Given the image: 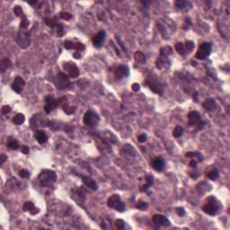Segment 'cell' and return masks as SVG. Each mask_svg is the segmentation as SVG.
Wrapping results in <instances>:
<instances>
[{
    "label": "cell",
    "mask_w": 230,
    "mask_h": 230,
    "mask_svg": "<svg viewBox=\"0 0 230 230\" xmlns=\"http://www.w3.org/2000/svg\"><path fill=\"white\" fill-rule=\"evenodd\" d=\"M145 84L155 95L163 96L164 91H165V86H164L163 83L160 81V79L158 78L157 76H155L154 74L148 76V77L146 78Z\"/></svg>",
    "instance_id": "6da1fadb"
},
{
    "label": "cell",
    "mask_w": 230,
    "mask_h": 230,
    "mask_svg": "<svg viewBox=\"0 0 230 230\" xmlns=\"http://www.w3.org/2000/svg\"><path fill=\"white\" fill-rule=\"evenodd\" d=\"M38 179L41 186L51 187L57 182V174L52 170L44 169L40 172Z\"/></svg>",
    "instance_id": "7a4b0ae2"
},
{
    "label": "cell",
    "mask_w": 230,
    "mask_h": 230,
    "mask_svg": "<svg viewBox=\"0 0 230 230\" xmlns=\"http://www.w3.org/2000/svg\"><path fill=\"white\" fill-rule=\"evenodd\" d=\"M219 209V204L218 200L213 197V196H210L209 198H207L206 200V203L203 205L202 207V211L203 212H205L206 214L210 215V216H214L218 213Z\"/></svg>",
    "instance_id": "3957f363"
},
{
    "label": "cell",
    "mask_w": 230,
    "mask_h": 230,
    "mask_svg": "<svg viewBox=\"0 0 230 230\" xmlns=\"http://www.w3.org/2000/svg\"><path fill=\"white\" fill-rule=\"evenodd\" d=\"M67 98L66 97H60L58 99H54L52 96H48L45 97V107H44V111L46 112V113H51L53 110H55L58 106H62L63 103L65 102Z\"/></svg>",
    "instance_id": "277c9868"
},
{
    "label": "cell",
    "mask_w": 230,
    "mask_h": 230,
    "mask_svg": "<svg viewBox=\"0 0 230 230\" xmlns=\"http://www.w3.org/2000/svg\"><path fill=\"white\" fill-rule=\"evenodd\" d=\"M107 205H108V207L113 209L115 211H119V212H123V211H125V210H126L125 203L121 200L120 195H118V194L112 195L107 200Z\"/></svg>",
    "instance_id": "5b68a950"
},
{
    "label": "cell",
    "mask_w": 230,
    "mask_h": 230,
    "mask_svg": "<svg viewBox=\"0 0 230 230\" xmlns=\"http://www.w3.org/2000/svg\"><path fill=\"white\" fill-rule=\"evenodd\" d=\"M16 40L17 44L21 48H23V49L27 48L30 45V42H31L29 32L24 30V29H20L19 31L17 32Z\"/></svg>",
    "instance_id": "8992f818"
},
{
    "label": "cell",
    "mask_w": 230,
    "mask_h": 230,
    "mask_svg": "<svg viewBox=\"0 0 230 230\" xmlns=\"http://www.w3.org/2000/svg\"><path fill=\"white\" fill-rule=\"evenodd\" d=\"M100 120V117L94 111H87L83 118V121L85 125L90 127V128H95L97 126L98 122Z\"/></svg>",
    "instance_id": "52a82bcc"
},
{
    "label": "cell",
    "mask_w": 230,
    "mask_h": 230,
    "mask_svg": "<svg viewBox=\"0 0 230 230\" xmlns=\"http://www.w3.org/2000/svg\"><path fill=\"white\" fill-rule=\"evenodd\" d=\"M211 49H212V45L211 42H202L200 45L199 50L195 54V58L200 60L207 58L211 55Z\"/></svg>",
    "instance_id": "ba28073f"
},
{
    "label": "cell",
    "mask_w": 230,
    "mask_h": 230,
    "mask_svg": "<svg viewBox=\"0 0 230 230\" xmlns=\"http://www.w3.org/2000/svg\"><path fill=\"white\" fill-rule=\"evenodd\" d=\"M56 86L58 89L59 90H64L67 89L69 85H71V83L69 81L68 76L63 72H59L58 73L57 77H56Z\"/></svg>",
    "instance_id": "9c48e42d"
},
{
    "label": "cell",
    "mask_w": 230,
    "mask_h": 230,
    "mask_svg": "<svg viewBox=\"0 0 230 230\" xmlns=\"http://www.w3.org/2000/svg\"><path fill=\"white\" fill-rule=\"evenodd\" d=\"M188 120H189V124L191 126H198L199 130L202 129L205 124L204 121L201 120V116L200 114V113L197 111H192L191 113H189Z\"/></svg>",
    "instance_id": "30bf717a"
},
{
    "label": "cell",
    "mask_w": 230,
    "mask_h": 230,
    "mask_svg": "<svg viewBox=\"0 0 230 230\" xmlns=\"http://www.w3.org/2000/svg\"><path fill=\"white\" fill-rule=\"evenodd\" d=\"M64 70L68 74V76L72 78H76L79 76V69L75 63L72 62H65L63 64Z\"/></svg>",
    "instance_id": "8fae6325"
},
{
    "label": "cell",
    "mask_w": 230,
    "mask_h": 230,
    "mask_svg": "<svg viewBox=\"0 0 230 230\" xmlns=\"http://www.w3.org/2000/svg\"><path fill=\"white\" fill-rule=\"evenodd\" d=\"M114 73V77L116 79L120 80L124 77H129L130 75V68L126 65H120L118 66L113 71Z\"/></svg>",
    "instance_id": "7c38bea8"
},
{
    "label": "cell",
    "mask_w": 230,
    "mask_h": 230,
    "mask_svg": "<svg viewBox=\"0 0 230 230\" xmlns=\"http://www.w3.org/2000/svg\"><path fill=\"white\" fill-rule=\"evenodd\" d=\"M153 223L157 227H170L171 223L170 220L164 215L161 214H155L152 218Z\"/></svg>",
    "instance_id": "4fadbf2b"
},
{
    "label": "cell",
    "mask_w": 230,
    "mask_h": 230,
    "mask_svg": "<svg viewBox=\"0 0 230 230\" xmlns=\"http://www.w3.org/2000/svg\"><path fill=\"white\" fill-rule=\"evenodd\" d=\"M170 65H171V62H170L169 58H168V57H166V56L160 55L159 57L157 58V59L155 61V67H156L157 69H160V70L169 68Z\"/></svg>",
    "instance_id": "5bb4252c"
},
{
    "label": "cell",
    "mask_w": 230,
    "mask_h": 230,
    "mask_svg": "<svg viewBox=\"0 0 230 230\" xmlns=\"http://www.w3.org/2000/svg\"><path fill=\"white\" fill-rule=\"evenodd\" d=\"M105 32L104 31H100L96 33V35L92 39L93 45L96 48H101L103 45V42L105 40Z\"/></svg>",
    "instance_id": "9a60e30c"
},
{
    "label": "cell",
    "mask_w": 230,
    "mask_h": 230,
    "mask_svg": "<svg viewBox=\"0 0 230 230\" xmlns=\"http://www.w3.org/2000/svg\"><path fill=\"white\" fill-rule=\"evenodd\" d=\"M25 85V81L21 77H16L13 84H12V89L16 93L20 95L23 91V86Z\"/></svg>",
    "instance_id": "2e32d148"
},
{
    "label": "cell",
    "mask_w": 230,
    "mask_h": 230,
    "mask_svg": "<svg viewBox=\"0 0 230 230\" xmlns=\"http://www.w3.org/2000/svg\"><path fill=\"white\" fill-rule=\"evenodd\" d=\"M63 45L67 50H77V51L85 50V45L81 42H74L72 40H65L63 42Z\"/></svg>",
    "instance_id": "e0dca14e"
},
{
    "label": "cell",
    "mask_w": 230,
    "mask_h": 230,
    "mask_svg": "<svg viewBox=\"0 0 230 230\" xmlns=\"http://www.w3.org/2000/svg\"><path fill=\"white\" fill-rule=\"evenodd\" d=\"M151 166L153 167V169H155V171L157 172H161L165 169V166H166V161L164 158L160 157V156H157V157H155L151 163Z\"/></svg>",
    "instance_id": "ac0fdd59"
},
{
    "label": "cell",
    "mask_w": 230,
    "mask_h": 230,
    "mask_svg": "<svg viewBox=\"0 0 230 230\" xmlns=\"http://www.w3.org/2000/svg\"><path fill=\"white\" fill-rule=\"evenodd\" d=\"M80 177H81V179H82V182L84 183V184H85L86 187L90 188V189L93 190V191H96V190L98 189V184L96 183V181H95L94 179H92L91 177L85 176V175H80Z\"/></svg>",
    "instance_id": "d6986e66"
},
{
    "label": "cell",
    "mask_w": 230,
    "mask_h": 230,
    "mask_svg": "<svg viewBox=\"0 0 230 230\" xmlns=\"http://www.w3.org/2000/svg\"><path fill=\"white\" fill-rule=\"evenodd\" d=\"M202 106L205 110L209 111V112H212L217 108V103L215 102L214 99H206L203 103H202Z\"/></svg>",
    "instance_id": "ffe728a7"
},
{
    "label": "cell",
    "mask_w": 230,
    "mask_h": 230,
    "mask_svg": "<svg viewBox=\"0 0 230 230\" xmlns=\"http://www.w3.org/2000/svg\"><path fill=\"white\" fill-rule=\"evenodd\" d=\"M23 210L24 211H29L33 215L37 214V213H39V211H40L38 208H36L32 201H26L23 204Z\"/></svg>",
    "instance_id": "44dd1931"
},
{
    "label": "cell",
    "mask_w": 230,
    "mask_h": 230,
    "mask_svg": "<svg viewBox=\"0 0 230 230\" xmlns=\"http://www.w3.org/2000/svg\"><path fill=\"white\" fill-rule=\"evenodd\" d=\"M153 182H154V177L153 175H151V174H148V175H147V177H146V183L145 184H143L140 188H139V190H140V192H147L150 187H151V185L153 184Z\"/></svg>",
    "instance_id": "7402d4cb"
},
{
    "label": "cell",
    "mask_w": 230,
    "mask_h": 230,
    "mask_svg": "<svg viewBox=\"0 0 230 230\" xmlns=\"http://www.w3.org/2000/svg\"><path fill=\"white\" fill-rule=\"evenodd\" d=\"M11 65H12V62L8 58H3L0 61V71H1V73H5V71L7 68H9L11 67Z\"/></svg>",
    "instance_id": "603a6c76"
},
{
    "label": "cell",
    "mask_w": 230,
    "mask_h": 230,
    "mask_svg": "<svg viewBox=\"0 0 230 230\" xmlns=\"http://www.w3.org/2000/svg\"><path fill=\"white\" fill-rule=\"evenodd\" d=\"M35 138L40 144H44L48 141V136L42 131H38L35 133Z\"/></svg>",
    "instance_id": "cb8c5ba5"
},
{
    "label": "cell",
    "mask_w": 230,
    "mask_h": 230,
    "mask_svg": "<svg viewBox=\"0 0 230 230\" xmlns=\"http://www.w3.org/2000/svg\"><path fill=\"white\" fill-rule=\"evenodd\" d=\"M6 145H7V147H8L10 149H13V150H16V149L19 148V142H18L16 139L12 138H10L8 139Z\"/></svg>",
    "instance_id": "d4e9b609"
},
{
    "label": "cell",
    "mask_w": 230,
    "mask_h": 230,
    "mask_svg": "<svg viewBox=\"0 0 230 230\" xmlns=\"http://www.w3.org/2000/svg\"><path fill=\"white\" fill-rule=\"evenodd\" d=\"M175 50L181 55H186L188 53L187 50H186V48L184 46V43H183V42H177L175 44Z\"/></svg>",
    "instance_id": "484cf974"
},
{
    "label": "cell",
    "mask_w": 230,
    "mask_h": 230,
    "mask_svg": "<svg viewBox=\"0 0 230 230\" xmlns=\"http://www.w3.org/2000/svg\"><path fill=\"white\" fill-rule=\"evenodd\" d=\"M43 21L44 23L51 28H54V27H57V25L58 24L57 21V17H54V18H50V17H45L43 18Z\"/></svg>",
    "instance_id": "4316f807"
},
{
    "label": "cell",
    "mask_w": 230,
    "mask_h": 230,
    "mask_svg": "<svg viewBox=\"0 0 230 230\" xmlns=\"http://www.w3.org/2000/svg\"><path fill=\"white\" fill-rule=\"evenodd\" d=\"M24 120H25V117L23 113H17L12 120L13 123L16 125H22L24 122Z\"/></svg>",
    "instance_id": "83f0119b"
},
{
    "label": "cell",
    "mask_w": 230,
    "mask_h": 230,
    "mask_svg": "<svg viewBox=\"0 0 230 230\" xmlns=\"http://www.w3.org/2000/svg\"><path fill=\"white\" fill-rule=\"evenodd\" d=\"M134 59L136 62L138 63H140V64H143L146 62V56L143 52L141 51H137L135 52L134 54Z\"/></svg>",
    "instance_id": "f1b7e54d"
},
{
    "label": "cell",
    "mask_w": 230,
    "mask_h": 230,
    "mask_svg": "<svg viewBox=\"0 0 230 230\" xmlns=\"http://www.w3.org/2000/svg\"><path fill=\"white\" fill-rule=\"evenodd\" d=\"M172 54V49L170 47V46H166L164 48H162L160 50V55L162 56H166V57H168L170 55Z\"/></svg>",
    "instance_id": "f546056e"
},
{
    "label": "cell",
    "mask_w": 230,
    "mask_h": 230,
    "mask_svg": "<svg viewBox=\"0 0 230 230\" xmlns=\"http://www.w3.org/2000/svg\"><path fill=\"white\" fill-rule=\"evenodd\" d=\"M62 109L63 111L67 113V114H72L76 112V107H72V106H69L68 103H63L62 104Z\"/></svg>",
    "instance_id": "4dcf8cb0"
},
{
    "label": "cell",
    "mask_w": 230,
    "mask_h": 230,
    "mask_svg": "<svg viewBox=\"0 0 230 230\" xmlns=\"http://www.w3.org/2000/svg\"><path fill=\"white\" fill-rule=\"evenodd\" d=\"M207 177H208L209 179L212 180V181H216V180H218V177H219L218 171L217 169H213V170H211V172H209L208 173H207Z\"/></svg>",
    "instance_id": "1f68e13d"
},
{
    "label": "cell",
    "mask_w": 230,
    "mask_h": 230,
    "mask_svg": "<svg viewBox=\"0 0 230 230\" xmlns=\"http://www.w3.org/2000/svg\"><path fill=\"white\" fill-rule=\"evenodd\" d=\"M183 134V129L181 126H176L172 131V136L174 138H180Z\"/></svg>",
    "instance_id": "d6a6232c"
},
{
    "label": "cell",
    "mask_w": 230,
    "mask_h": 230,
    "mask_svg": "<svg viewBox=\"0 0 230 230\" xmlns=\"http://www.w3.org/2000/svg\"><path fill=\"white\" fill-rule=\"evenodd\" d=\"M186 156L188 157H191V158H199V161L201 162L203 161V156L202 155L198 152V151H195V152H189V153L186 154Z\"/></svg>",
    "instance_id": "836d02e7"
},
{
    "label": "cell",
    "mask_w": 230,
    "mask_h": 230,
    "mask_svg": "<svg viewBox=\"0 0 230 230\" xmlns=\"http://www.w3.org/2000/svg\"><path fill=\"white\" fill-rule=\"evenodd\" d=\"M14 13H15V15H16V16H18V17H20V18H22V17L25 16V15H24V13H23V11L22 7L19 6V5L15 6V8H14Z\"/></svg>",
    "instance_id": "e575fe53"
},
{
    "label": "cell",
    "mask_w": 230,
    "mask_h": 230,
    "mask_svg": "<svg viewBox=\"0 0 230 230\" xmlns=\"http://www.w3.org/2000/svg\"><path fill=\"white\" fill-rule=\"evenodd\" d=\"M136 208L140 211H147L148 208V204L145 201H139L136 204Z\"/></svg>",
    "instance_id": "d590c367"
},
{
    "label": "cell",
    "mask_w": 230,
    "mask_h": 230,
    "mask_svg": "<svg viewBox=\"0 0 230 230\" xmlns=\"http://www.w3.org/2000/svg\"><path fill=\"white\" fill-rule=\"evenodd\" d=\"M29 21L26 18V16H23L21 18V23H20V29H24L26 30V28L28 27L29 25Z\"/></svg>",
    "instance_id": "8d00e7d4"
},
{
    "label": "cell",
    "mask_w": 230,
    "mask_h": 230,
    "mask_svg": "<svg viewBox=\"0 0 230 230\" xmlns=\"http://www.w3.org/2000/svg\"><path fill=\"white\" fill-rule=\"evenodd\" d=\"M174 5H176V7H178L179 9H184L186 7V5H188V2L183 1V0H177L175 1Z\"/></svg>",
    "instance_id": "74e56055"
},
{
    "label": "cell",
    "mask_w": 230,
    "mask_h": 230,
    "mask_svg": "<svg viewBox=\"0 0 230 230\" xmlns=\"http://www.w3.org/2000/svg\"><path fill=\"white\" fill-rule=\"evenodd\" d=\"M184 46H185V48L187 50V52L190 53V52H192V51H193V49H194V42L192 41V40H187L184 43Z\"/></svg>",
    "instance_id": "f35d334b"
},
{
    "label": "cell",
    "mask_w": 230,
    "mask_h": 230,
    "mask_svg": "<svg viewBox=\"0 0 230 230\" xmlns=\"http://www.w3.org/2000/svg\"><path fill=\"white\" fill-rule=\"evenodd\" d=\"M57 35L58 37H62L63 35H64V33H65V31H64V26H63V24H61V23H58L57 25Z\"/></svg>",
    "instance_id": "ab89813d"
},
{
    "label": "cell",
    "mask_w": 230,
    "mask_h": 230,
    "mask_svg": "<svg viewBox=\"0 0 230 230\" xmlns=\"http://www.w3.org/2000/svg\"><path fill=\"white\" fill-rule=\"evenodd\" d=\"M59 16H60L61 19L66 20V21H68V20H70L72 18V15L69 14V13H68V12H61L59 14Z\"/></svg>",
    "instance_id": "60d3db41"
},
{
    "label": "cell",
    "mask_w": 230,
    "mask_h": 230,
    "mask_svg": "<svg viewBox=\"0 0 230 230\" xmlns=\"http://www.w3.org/2000/svg\"><path fill=\"white\" fill-rule=\"evenodd\" d=\"M125 226V222L122 219H117L115 221V227L118 229H122Z\"/></svg>",
    "instance_id": "b9f144b4"
},
{
    "label": "cell",
    "mask_w": 230,
    "mask_h": 230,
    "mask_svg": "<svg viewBox=\"0 0 230 230\" xmlns=\"http://www.w3.org/2000/svg\"><path fill=\"white\" fill-rule=\"evenodd\" d=\"M19 175L22 178L26 179V178H29V177H30V172L27 171V170H25V169H23V170H21L19 172Z\"/></svg>",
    "instance_id": "7bdbcfd3"
},
{
    "label": "cell",
    "mask_w": 230,
    "mask_h": 230,
    "mask_svg": "<svg viewBox=\"0 0 230 230\" xmlns=\"http://www.w3.org/2000/svg\"><path fill=\"white\" fill-rule=\"evenodd\" d=\"M10 112H11V107H10L9 105H5V106H3V108L1 109V113H2V114L4 115L9 113Z\"/></svg>",
    "instance_id": "ee69618b"
},
{
    "label": "cell",
    "mask_w": 230,
    "mask_h": 230,
    "mask_svg": "<svg viewBox=\"0 0 230 230\" xmlns=\"http://www.w3.org/2000/svg\"><path fill=\"white\" fill-rule=\"evenodd\" d=\"M147 138H148L147 134H141L138 137V140L140 143H144V142H146Z\"/></svg>",
    "instance_id": "f6af8a7d"
},
{
    "label": "cell",
    "mask_w": 230,
    "mask_h": 230,
    "mask_svg": "<svg viewBox=\"0 0 230 230\" xmlns=\"http://www.w3.org/2000/svg\"><path fill=\"white\" fill-rule=\"evenodd\" d=\"M21 152L23 154H24V155L29 154L30 153V148H29V147H27V146H22V148H21Z\"/></svg>",
    "instance_id": "bcb514c9"
},
{
    "label": "cell",
    "mask_w": 230,
    "mask_h": 230,
    "mask_svg": "<svg viewBox=\"0 0 230 230\" xmlns=\"http://www.w3.org/2000/svg\"><path fill=\"white\" fill-rule=\"evenodd\" d=\"M176 212H177V214H178L179 216H181V217H183V216L185 215V211H184L183 208H178V209L176 210Z\"/></svg>",
    "instance_id": "7dc6e473"
},
{
    "label": "cell",
    "mask_w": 230,
    "mask_h": 230,
    "mask_svg": "<svg viewBox=\"0 0 230 230\" xmlns=\"http://www.w3.org/2000/svg\"><path fill=\"white\" fill-rule=\"evenodd\" d=\"M131 88H132V90H133L134 92H138V91L140 90V85H139L138 84L135 83V84H133V85H132Z\"/></svg>",
    "instance_id": "c3c4849f"
},
{
    "label": "cell",
    "mask_w": 230,
    "mask_h": 230,
    "mask_svg": "<svg viewBox=\"0 0 230 230\" xmlns=\"http://www.w3.org/2000/svg\"><path fill=\"white\" fill-rule=\"evenodd\" d=\"M6 158H7V156H6L5 155L2 154V155H0V165H3V164H4V163L5 162Z\"/></svg>",
    "instance_id": "681fc988"
},
{
    "label": "cell",
    "mask_w": 230,
    "mask_h": 230,
    "mask_svg": "<svg viewBox=\"0 0 230 230\" xmlns=\"http://www.w3.org/2000/svg\"><path fill=\"white\" fill-rule=\"evenodd\" d=\"M189 165H190V166H191V167H192V168H195V167L197 166V161H196V160H194V159H192Z\"/></svg>",
    "instance_id": "f907efd6"
},
{
    "label": "cell",
    "mask_w": 230,
    "mask_h": 230,
    "mask_svg": "<svg viewBox=\"0 0 230 230\" xmlns=\"http://www.w3.org/2000/svg\"><path fill=\"white\" fill-rule=\"evenodd\" d=\"M116 40H118V42H119V44L120 45V47L124 49V51H126V48H125V47H124V45H123V43H122V42L120 41V39L119 38L118 36H116Z\"/></svg>",
    "instance_id": "816d5d0a"
},
{
    "label": "cell",
    "mask_w": 230,
    "mask_h": 230,
    "mask_svg": "<svg viewBox=\"0 0 230 230\" xmlns=\"http://www.w3.org/2000/svg\"><path fill=\"white\" fill-rule=\"evenodd\" d=\"M73 56L75 58H81V55H80V53H79V51H76V52H74V54H73Z\"/></svg>",
    "instance_id": "f5cc1de1"
},
{
    "label": "cell",
    "mask_w": 230,
    "mask_h": 230,
    "mask_svg": "<svg viewBox=\"0 0 230 230\" xmlns=\"http://www.w3.org/2000/svg\"><path fill=\"white\" fill-rule=\"evenodd\" d=\"M193 100L197 103L198 102V93L197 92H195V94L193 95Z\"/></svg>",
    "instance_id": "db71d44e"
},
{
    "label": "cell",
    "mask_w": 230,
    "mask_h": 230,
    "mask_svg": "<svg viewBox=\"0 0 230 230\" xmlns=\"http://www.w3.org/2000/svg\"><path fill=\"white\" fill-rule=\"evenodd\" d=\"M30 5H35V4H37V1H34V2H28Z\"/></svg>",
    "instance_id": "11a10c76"
}]
</instances>
